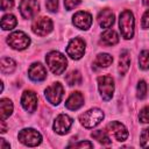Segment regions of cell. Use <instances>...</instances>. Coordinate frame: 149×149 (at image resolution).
Masks as SVG:
<instances>
[{"label":"cell","mask_w":149,"mask_h":149,"mask_svg":"<svg viewBox=\"0 0 149 149\" xmlns=\"http://www.w3.org/2000/svg\"><path fill=\"white\" fill-rule=\"evenodd\" d=\"M45 62L54 74H62L68 66L66 57L59 51H50L45 56Z\"/></svg>","instance_id":"obj_1"},{"label":"cell","mask_w":149,"mask_h":149,"mask_svg":"<svg viewBox=\"0 0 149 149\" xmlns=\"http://www.w3.org/2000/svg\"><path fill=\"white\" fill-rule=\"evenodd\" d=\"M134 26H135V20L134 15L129 9H125L120 13L119 17V27L120 31L123 38L129 40L134 35Z\"/></svg>","instance_id":"obj_2"},{"label":"cell","mask_w":149,"mask_h":149,"mask_svg":"<svg viewBox=\"0 0 149 149\" xmlns=\"http://www.w3.org/2000/svg\"><path fill=\"white\" fill-rule=\"evenodd\" d=\"M104 119V112L100 108H91L79 116L80 123L85 128H93L99 125Z\"/></svg>","instance_id":"obj_3"},{"label":"cell","mask_w":149,"mask_h":149,"mask_svg":"<svg viewBox=\"0 0 149 149\" xmlns=\"http://www.w3.org/2000/svg\"><path fill=\"white\" fill-rule=\"evenodd\" d=\"M17 136L20 142L28 147H36L42 142V135L34 128H24L20 130Z\"/></svg>","instance_id":"obj_4"},{"label":"cell","mask_w":149,"mask_h":149,"mask_svg":"<svg viewBox=\"0 0 149 149\" xmlns=\"http://www.w3.org/2000/svg\"><path fill=\"white\" fill-rule=\"evenodd\" d=\"M98 88L101 98L105 101L112 99L114 93V80L111 76H100L98 77Z\"/></svg>","instance_id":"obj_5"},{"label":"cell","mask_w":149,"mask_h":149,"mask_svg":"<svg viewBox=\"0 0 149 149\" xmlns=\"http://www.w3.org/2000/svg\"><path fill=\"white\" fill-rule=\"evenodd\" d=\"M7 43L9 44V47H12L15 50H23V49H26V48L29 47L30 38L23 31L17 30V31L12 33L7 37Z\"/></svg>","instance_id":"obj_6"},{"label":"cell","mask_w":149,"mask_h":149,"mask_svg":"<svg viewBox=\"0 0 149 149\" xmlns=\"http://www.w3.org/2000/svg\"><path fill=\"white\" fill-rule=\"evenodd\" d=\"M84 52H85V42L81 38L74 37L69 42L66 47V54L72 59H80L84 56Z\"/></svg>","instance_id":"obj_7"},{"label":"cell","mask_w":149,"mask_h":149,"mask_svg":"<svg viewBox=\"0 0 149 149\" xmlns=\"http://www.w3.org/2000/svg\"><path fill=\"white\" fill-rule=\"evenodd\" d=\"M63 94H64V88L61 83H54L52 85L48 86L44 91V95L47 100L52 105H58L63 99Z\"/></svg>","instance_id":"obj_8"},{"label":"cell","mask_w":149,"mask_h":149,"mask_svg":"<svg viewBox=\"0 0 149 149\" xmlns=\"http://www.w3.org/2000/svg\"><path fill=\"white\" fill-rule=\"evenodd\" d=\"M19 9L23 19H33L40 10V3L37 0H21Z\"/></svg>","instance_id":"obj_9"},{"label":"cell","mask_w":149,"mask_h":149,"mask_svg":"<svg viewBox=\"0 0 149 149\" xmlns=\"http://www.w3.org/2000/svg\"><path fill=\"white\" fill-rule=\"evenodd\" d=\"M31 30L34 34H36L38 36H45L52 30V21L47 16L37 17L33 22Z\"/></svg>","instance_id":"obj_10"},{"label":"cell","mask_w":149,"mask_h":149,"mask_svg":"<svg viewBox=\"0 0 149 149\" xmlns=\"http://www.w3.org/2000/svg\"><path fill=\"white\" fill-rule=\"evenodd\" d=\"M106 132L108 134H111V136H113L116 141H125L128 137V130L127 128L119 121H112L107 125L106 127Z\"/></svg>","instance_id":"obj_11"},{"label":"cell","mask_w":149,"mask_h":149,"mask_svg":"<svg viewBox=\"0 0 149 149\" xmlns=\"http://www.w3.org/2000/svg\"><path fill=\"white\" fill-rule=\"evenodd\" d=\"M72 122H73L72 118H70L68 114H59L55 119L54 130L59 135H64L70 130V128L72 126Z\"/></svg>","instance_id":"obj_12"},{"label":"cell","mask_w":149,"mask_h":149,"mask_svg":"<svg viewBox=\"0 0 149 149\" xmlns=\"http://www.w3.org/2000/svg\"><path fill=\"white\" fill-rule=\"evenodd\" d=\"M72 23L81 30H87L92 24V15L87 12L79 10L72 16Z\"/></svg>","instance_id":"obj_13"},{"label":"cell","mask_w":149,"mask_h":149,"mask_svg":"<svg viewBox=\"0 0 149 149\" xmlns=\"http://www.w3.org/2000/svg\"><path fill=\"white\" fill-rule=\"evenodd\" d=\"M21 105L22 107L29 112V113H33L35 112L36 107H37V95L34 91H24L22 97H21Z\"/></svg>","instance_id":"obj_14"},{"label":"cell","mask_w":149,"mask_h":149,"mask_svg":"<svg viewBox=\"0 0 149 149\" xmlns=\"http://www.w3.org/2000/svg\"><path fill=\"white\" fill-rule=\"evenodd\" d=\"M28 76L34 81H42L47 78V70L41 63H33L28 70Z\"/></svg>","instance_id":"obj_15"},{"label":"cell","mask_w":149,"mask_h":149,"mask_svg":"<svg viewBox=\"0 0 149 149\" xmlns=\"http://www.w3.org/2000/svg\"><path fill=\"white\" fill-rule=\"evenodd\" d=\"M115 19H114V13L109 9V8H104L99 12L98 14V22H99V26L101 28H109L113 23H114Z\"/></svg>","instance_id":"obj_16"},{"label":"cell","mask_w":149,"mask_h":149,"mask_svg":"<svg viewBox=\"0 0 149 149\" xmlns=\"http://www.w3.org/2000/svg\"><path fill=\"white\" fill-rule=\"evenodd\" d=\"M83 105H84V95L78 91L72 92L70 94V97L68 98V100L65 101L66 108L71 109V111H76V109L80 108Z\"/></svg>","instance_id":"obj_17"},{"label":"cell","mask_w":149,"mask_h":149,"mask_svg":"<svg viewBox=\"0 0 149 149\" xmlns=\"http://www.w3.org/2000/svg\"><path fill=\"white\" fill-rule=\"evenodd\" d=\"M119 42V35L113 29H107L100 36V43L104 45H115Z\"/></svg>","instance_id":"obj_18"},{"label":"cell","mask_w":149,"mask_h":149,"mask_svg":"<svg viewBox=\"0 0 149 149\" xmlns=\"http://www.w3.org/2000/svg\"><path fill=\"white\" fill-rule=\"evenodd\" d=\"M129 65H130V56H129V52L127 50H123L120 54V57H119V73L122 74V76L126 74V72L129 69Z\"/></svg>","instance_id":"obj_19"},{"label":"cell","mask_w":149,"mask_h":149,"mask_svg":"<svg viewBox=\"0 0 149 149\" xmlns=\"http://www.w3.org/2000/svg\"><path fill=\"white\" fill-rule=\"evenodd\" d=\"M13 112V102L9 99L2 98L0 100V115L1 120H6Z\"/></svg>","instance_id":"obj_20"},{"label":"cell","mask_w":149,"mask_h":149,"mask_svg":"<svg viewBox=\"0 0 149 149\" xmlns=\"http://www.w3.org/2000/svg\"><path fill=\"white\" fill-rule=\"evenodd\" d=\"M0 68H1V72L3 74H8V73H12L15 70L16 63H15L14 59H12L9 57H3V58H1Z\"/></svg>","instance_id":"obj_21"},{"label":"cell","mask_w":149,"mask_h":149,"mask_svg":"<svg viewBox=\"0 0 149 149\" xmlns=\"http://www.w3.org/2000/svg\"><path fill=\"white\" fill-rule=\"evenodd\" d=\"M113 63V57L109 54H99L94 59V65L97 68H107Z\"/></svg>","instance_id":"obj_22"},{"label":"cell","mask_w":149,"mask_h":149,"mask_svg":"<svg viewBox=\"0 0 149 149\" xmlns=\"http://www.w3.org/2000/svg\"><path fill=\"white\" fill-rule=\"evenodd\" d=\"M17 21L13 14H6L1 19V28L3 30H12L16 26Z\"/></svg>","instance_id":"obj_23"},{"label":"cell","mask_w":149,"mask_h":149,"mask_svg":"<svg viewBox=\"0 0 149 149\" xmlns=\"http://www.w3.org/2000/svg\"><path fill=\"white\" fill-rule=\"evenodd\" d=\"M91 136L97 140L99 143L101 144H109L111 143V137L108 136V133L106 130H102V129H99V130H94Z\"/></svg>","instance_id":"obj_24"},{"label":"cell","mask_w":149,"mask_h":149,"mask_svg":"<svg viewBox=\"0 0 149 149\" xmlns=\"http://www.w3.org/2000/svg\"><path fill=\"white\" fill-rule=\"evenodd\" d=\"M65 80L66 83L70 85V86H73V85H79L81 83V74L78 70H73V71H70L66 77H65Z\"/></svg>","instance_id":"obj_25"},{"label":"cell","mask_w":149,"mask_h":149,"mask_svg":"<svg viewBox=\"0 0 149 149\" xmlns=\"http://www.w3.org/2000/svg\"><path fill=\"white\" fill-rule=\"evenodd\" d=\"M139 66L142 70H148L149 69V50H143V51L140 52Z\"/></svg>","instance_id":"obj_26"},{"label":"cell","mask_w":149,"mask_h":149,"mask_svg":"<svg viewBox=\"0 0 149 149\" xmlns=\"http://www.w3.org/2000/svg\"><path fill=\"white\" fill-rule=\"evenodd\" d=\"M136 93H137V98L139 99H144L146 94H147V84L144 80H140L137 84V88H136Z\"/></svg>","instance_id":"obj_27"},{"label":"cell","mask_w":149,"mask_h":149,"mask_svg":"<svg viewBox=\"0 0 149 149\" xmlns=\"http://www.w3.org/2000/svg\"><path fill=\"white\" fill-rule=\"evenodd\" d=\"M140 144L142 148H149V128L142 130L140 135Z\"/></svg>","instance_id":"obj_28"},{"label":"cell","mask_w":149,"mask_h":149,"mask_svg":"<svg viewBox=\"0 0 149 149\" xmlns=\"http://www.w3.org/2000/svg\"><path fill=\"white\" fill-rule=\"evenodd\" d=\"M139 120H140L142 123H148V122H149V106H146V107H143V108L140 111Z\"/></svg>","instance_id":"obj_29"},{"label":"cell","mask_w":149,"mask_h":149,"mask_svg":"<svg viewBox=\"0 0 149 149\" xmlns=\"http://www.w3.org/2000/svg\"><path fill=\"white\" fill-rule=\"evenodd\" d=\"M45 7L49 12H56L58 7V0H47L45 1Z\"/></svg>","instance_id":"obj_30"},{"label":"cell","mask_w":149,"mask_h":149,"mask_svg":"<svg viewBox=\"0 0 149 149\" xmlns=\"http://www.w3.org/2000/svg\"><path fill=\"white\" fill-rule=\"evenodd\" d=\"M80 3V0H64V6L68 10L73 9L74 7H77Z\"/></svg>","instance_id":"obj_31"},{"label":"cell","mask_w":149,"mask_h":149,"mask_svg":"<svg viewBox=\"0 0 149 149\" xmlns=\"http://www.w3.org/2000/svg\"><path fill=\"white\" fill-rule=\"evenodd\" d=\"M141 26L143 29H148L149 28V9H147L142 16V22H141Z\"/></svg>","instance_id":"obj_32"},{"label":"cell","mask_w":149,"mask_h":149,"mask_svg":"<svg viewBox=\"0 0 149 149\" xmlns=\"http://www.w3.org/2000/svg\"><path fill=\"white\" fill-rule=\"evenodd\" d=\"M69 147H73V148H92L93 144L88 141H81L79 143H74V144H71Z\"/></svg>","instance_id":"obj_33"},{"label":"cell","mask_w":149,"mask_h":149,"mask_svg":"<svg viewBox=\"0 0 149 149\" xmlns=\"http://www.w3.org/2000/svg\"><path fill=\"white\" fill-rule=\"evenodd\" d=\"M14 6V0H1V9L7 10Z\"/></svg>","instance_id":"obj_34"},{"label":"cell","mask_w":149,"mask_h":149,"mask_svg":"<svg viewBox=\"0 0 149 149\" xmlns=\"http://www.w3.org/2000/svg\"><path fill=\"white\" fill-rule=\"evenodd\" d=\"M9 148V143H7L3 139H0V149H8Z\"/></svg>","instance_id":"obj_35"}]
</instances>
